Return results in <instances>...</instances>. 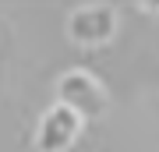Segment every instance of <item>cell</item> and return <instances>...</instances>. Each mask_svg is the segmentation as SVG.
Here are the masks:
<instances>
[{"label": "cell", "instance_id": "3957f363", "mask_svg": "<svg viewBox=\"0 0 159 152\" xmlns=\"http://www.w3.org/2000/svg\"><path fill=\"white\" fill-rule=\"evenodd\" d=\"M78 131H81V117L57 103V106H50L43 113L39 127H35V149L39 152H67L78 138Z\"/></svg>", "mask_w": 159, "mask_h": 152}, {"label": "cell", "instance_id": "6da1fadb", "mask_svg": "<svg viewBox=\"0 0 159 152\" xmlns=\"http://www.w3.org/2000/svg\"><path fill=\"white\" fill-rule=\"evenodd\" d=\"M57 103L78 113L81 120H96L106 113V89L89 71H67L57 81Z\"/></svg>", "mask_w": 159, "mask_h": 152}, {"label": "cell", "instance_id": "7a4b0ae2", "mask_svg": "<svg viewBox=\"0 0 159 152\" xmlns=\"http://www.w3.org/2000/svg\"><path fill=\"white\" fill-rule=\"evenodd\" d=\"M113 32H117V11L106 4L78 7L67 18V35L78 46H102V43L113 39Z\"/></svg>", "mask_w": 159, "mask_h": 152}]
</instances>
